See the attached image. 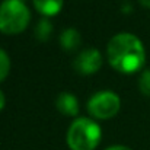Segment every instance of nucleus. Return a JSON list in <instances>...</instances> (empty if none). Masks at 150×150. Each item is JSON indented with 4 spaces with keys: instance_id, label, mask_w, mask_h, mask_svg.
<instances>
[{
    "instance_id": "nucleus-1",
    "label": "nucleus",
    "mask_w": 150,
    "mask_h": 150,
    "mask_svg": "<svg viewBox=\"0 0 150 150\" xmlns=\"http://www.w3.org/2000/svg\"><path fill=\"white\" fill-rule=\"evenodd\" d=\"M108 61L117 71L131 74L139 71L146 61L144 45L139 37L130 32L114 35L106 44Z\"/></svg>"
},
{
    "instance_id": "nucleus-2",
    "label": "nucleus",
    "mask_w": 150,
    "mask_h": 150,
    "mask_svg": "<svg viewBox=\"0 0 150 150\" xmlns=\"http://www.w3.org/2000/svg\"><path fill=\"white\" fill-rule=\"evenodd\" d=\"M102 137L99 124L91 118H76L67 130V146L70 150H95Z\"/></svg>"
},
{
    "instance_id": "nucleus-3",
    "label": "nucleus",
    "mask_w": 150,
    "mask_h": 150,
    "mask_svg": "<svg viewBox=\"0 0 150 150\" xmlns=\"http://www.w3.org/2000/svg\"><path fill=\"white\" fill-rule=\"evenodd\" d=\"M31 21V12L23 1L3 0L0 3V32L15 35L22 32Z\"/></svg>"
},
{
    "instance_id": "nucleus-4",
    "label": "nucleus",
    "mask_w": 150,
    "mask_h": 150,
    "mask_svg": "<svg viewBox=\"0 0 150 150\" xmlns=\"http://www.w3.org/2000/svg\"><path fill=\"white\" fill-rule=\"evenodd\" d=\"M121 108L120 96L112 91H100L88 100V111L96 120H109L118 114Z\"/></svg>"
},
{
    "instance_id": "nucleus-5",
    "label": "nucleus",
    "mask_w": 150,
    "mask_h": 150,
    "mask_svg": "<svg viewBox=\"0 0 150 150\" xmlns=\"http://www.w3.org/2000/svg\"><path fill=\"white\" fill-rule=\"evenodd\" d=\"M102 66V55L96 48H85L74 58L73 67L82 76L95 74Z\"/></svg>"
},
{
    "instance_id": "nucleus-6",
    "label": "nucleus",
    "mask_w": 150,
    "mask_h": 150,
    "mask_svg": "<svg viewBox=\"0 0 150 150\" xmlns=\"http://www.w3.org/2000/svg\"><path fill=\"white\" fill-rule=\"evenodd\" d=\"M55 106L67 117H76L79 114V100L70 92H61L55 99Z\"/></svg>"
},
{
    "instance_id": "nucleus-7",
    "label": "nucleus",
    "mask_w": 150,
    "mask_h": 150,
    "mask_svg": "<svg viewBox=\"0 0 150 150\" xmlns=\"http://www.w3.org/2000/svg\"><path fill=\"white\" fill-rule=\"evenodd\" d=\"M82 37L76 28H67L60 35V45L66 51H76L80 47Z\"/></svg>"
},
{
    "instance_id": "nucleus-8",
    "label": "nucleus",
    "mask_w": 150,
    "mask_h": 150,
    "mask_svg": "<svg viewBox=\"0 0 150 150\" xmlns=\"http://www.w3.org/2000/svg\"><path fill=\"white\" fill-rule=\"evenodd\" d=\"M32 3L44 16H55L63 7V0H32Z\"/></svg>"
},
{
    "instance_id": "nucleus-9",
    "label": "nucleus",
    "mask_w": 150,
    "mask_h": 150,
    "mask_svg": "<svg viewBox=\"0 0 150 150\" xmlns=\"http://www.w3.org/2000/svg\"><path fill=\"white\" fill-rule=\"evenodd\" d=\"M34 34H35V38L38 41H41V42L47 41L51 37V34H52V23H51L48 19H45V18L41 19L37 23V26L34 29Z\"/></svg>"
},
{
    "instance_id": "nucleus-10",
    "label": "nucleus",
    "mask_w": 150,
    "mask_h": 150,
    "mask_svg": "<svg viewBox=\"0 0 150 150\" xmlns=\"http://www.w3.org/2000/svg\"><path fill=\"white\" fill-rule=\"evenodd\" d=\"M139 89L144 96L150 98V69H146L140 73V76H139Z\"/></svg>"
},
{
    "instance_id": "nucleus-11",
    "label": "nucleus",
    "mask_w": 150,
    "mask_h": 150,
    "mask_svg": "<svg viewBox=\"0 0 150 150\" xmlns=\"http://www.w3.org/2000/svg\"><path fill=\"white\" fill-rule=\"evenodd\" d=\"M10 71V58L7 52L0 48V82H3Z\"/></svg>"
},
{
    "instance_id": "nucleus-12",
    "label": "nucleus",
    "mask_w": 150,
    "mask_h": 150,
    "mask_svg": "<svg viewBox=\"0 0 150 150\" xmlns=\"http://www.w3.org/2000/svg\"><path fill=\"white\" fill-rule=\"evenodd\" d=\"M105 150H131L130 147H127V146H120V144H117V146H111V147H108V149Z\"/></svg>"
},
{
    "instance_id": "nucleus-13",
    "label": "nucleus",
    "mask_w": 150,
    "mask_h": 150,
    "mask_svg": "<svg viewBox=\"0 0 150 150\" xmlns=\"http://www.w3.org/2000/svg\"><path fill=\"white\" fill-rule=\"evenodd\" d=\"M4 103H6V99H4V93L0 91V111L4 108Z\"/></svg>"
},
{
    "instance_id": "nucleus-14",
    "label": "nucleus",
    "mask_w": 150,
    "mask_h": 150,
    "mask_svg": "<svg viewBox=\"0 0 150 150\" xmlns=\"http://www.w3.org/2000/svg\"><path fill=\"white\" fill-rule=\"evenodd\" d=\"M139 1H140L144 7H149V9H150V0H139Z\"/></svg>"
},
{
    "instance_id": "nucleus-15",
    "label": "nucleus",
    "mask_w": 150,
    "mask_h": 150,
    "mask_svg": "<svg viewBox=\"0 0 150 150\" xmlns=\"http://www.w3.org/2000/svg\"><path fill=\"white\" fill-rule=\"evenodd\" d=\"M19 1H23V3H25V0H19Z\"/></svg>"
}]
</instances>
